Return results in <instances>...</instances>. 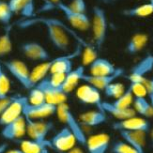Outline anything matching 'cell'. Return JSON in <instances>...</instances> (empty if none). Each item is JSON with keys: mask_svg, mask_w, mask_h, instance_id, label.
Returning a JSON list of instances; mask_svg holds the SVG:
<instances>
[{"mask_svg": "<svg viewBox=\"0 0 153 153\" xmlns=\"http://www.w3.org/2000/svg\"><path fill=\"white\" fill-rule=\"evenodd\" d=\"M35 25H42L45 26L46 32L49 41L53 44V46L59 50V51H67L70 46V39L68 33H71L74 37L78 41V44H80L83 47H86L89 43H86L84 39L77 36L74 30H71L67 27L63 22L60 20L51 17H38V18H28L23 20L19 23V26L21 28H27Z\"/></svg>", "mask_w": 153, "mask_h": 153, "instance_id": "obj_1", "label": "cell"}, {"mask_svg": "<svg viewBox=\"0 0 153 153\" xmlns=\"http://www.w3.org/2000/svg\"><path fill=\"white\" fill-rule=\"evenodd\" d=\"M57 117L59 119L64 127H66L68 130H70L72 134L76 138L77 143H79L81 146L85 147V143L88 140L85 131L82 128V124L79 119L75 117V115L71 110L70 106L67 104V102H64L57 105L56 113Z\"/></svg>", "mask_w": 153, "mask_h": 153, "instance_id": "obj_2", "label": "cell"}, {"mask_svg": "<svg viewBox=\"0 0 153 153\" xmlns=\"http://www.w3.org/2000/svg\"><path fill=\"white\" fill-rule=\"evenodd\" d=\"M93 18L91 22V27L94 39V45L98 50L101 49L106 39L108 29V21L105 10L100 6L93 7Z\"/></svg>", "mask_w": 153, "mask_h": 153, "instance_id": "obj_3", "label": "cell"}, {"mask_svg": "<svg viewBox=\"0 0 153 153\" xmlns=\"http://www.w3.org/2000/svg\"><path fill=\"white\" fill-rule=\"evenodd\" d=\"M26 120V134L31 140L44 145L50 148V142L48 140V134L54 129V123L52 121H45L42 119L33 120L25 118Z\"/></svg>", "mask_w": 153, "mask_h": 153, "instance_id": "obj_4", "label": "cell"}, {"mask_svg": "<svg viewBox=\"0 0 153 153\" xmlns=\"http://www.w3.org/2000/svg\"><path fill=\"white\" fill-rule=\"evenodd\" d=\"M2 64L4 69L8 71L24 88L30 90L35 86V84L33 83L31 78V71H29L25 62L17 59H12V60L4 61Z\"/></svg>", "mask_w": 153, "mask_h": 153, "instance_id": "obj_5", "label": "cell"}, {"mask_svg": "<svg viewBox=\"0 0 153 153\" xmlns=\"http://www.w3.org/2000/svg\"><path fill=\"white\" fill-rule=\"evenodd\" d=\"M52 5H54L55 8H56L63 13L66 20H67L68 23L74 28L81 31H86L91 26L90 19L86 13L75 12L70 8L69 5L64 4L60 1L57 2L56 4H52Z\"/></svg>", "mask_w": 153, "mask_h": 153, "instance_id": "obj_6", "label": "cell"}, {"mask_svg": "<svg viewBox=\"0 0 153 153\" xmlns=\"http://www.w3.org/2000/svg\"><path fill=\"white\" fill-rule=\"evenodd\" d=\"M26 102H27V98L25 96L12 97L10 102L7 105L5 110L0 115V125L3 127L18 117L24 116L23 113Z\"/></svg>", "mask_w": 153, "mask_h": 153, "instance_id": "obj_7", "label": "cell"}, {"mask_svg": "<svg viewBox=\"0 0 153 153\" xmlns=\"http://www.w3.org/2000/svg\"><path fill=\"white\" fill-rule=\"evenodd\" d=\"M36 86L43 92L46 102H49L57 106L59 104L66 102L68 99V94H66L61 89V88H57V86L53 85L49 82L47 77H45L42 81H39L36 85Z\"/></svg>", "mask_w": 153, "mask_h": 153, "instance_id": "obj_8", "label": "cell"}, {"mask_svg": "<svg viewBox=\"0 0 153 153\" xmlns=\"http://www.w3.org/2000/svg\"><path fill=\"white\" fill-rule=\"evenodd\" d=\"M50 148L54 149L59 153L68 151L75 147L77 143L75 136L66 127L59 130L50 140Z\"/></svg>", "mask_w": 153, "mask_h": 153, "instance_id": "obj_9", "label": "cell"}, {"mask_svg": "<svg viewBox=\"0 0 153 153\" xmlns=\"http://www.w3.org/2000/svg\"><path fill=\"white\" fill-rule=\"evenodd\" d=\"M57 106L49 102H43L41 104H29L26 102L23 115L25 118L38 120V119H43L45 117H51L56 113Z\"/></svg>", "mask_w": 153, "mask_h": 153, "instance_id": "obj_10", "label": "cell"}, {"mask_svg": "<svg viewBox=\"0 0 153 153\" xmlns=\"http://www.w3.org/2000/svg\"><path fill=\"white\" fill-rule=\"evenodd\" d=\"M112 128L115 131H144L148 132L150 130V123L147 118L131 117L123 120H117L112 124Z\"/></svg>", "mask_w": 153, "mask_h": 153, "instance_id": "obj_11", "label": "cell"}, {"mask_svg": "<svg viewBox=\"0 0 153 153\" xmlns=\"http://www.w3.org/2000/svg\"><path fill=\"white\" fill-rule=\"evenodd\" d=\"M76 97L82 103L95 105L97 109L101 110V105L102 102L100 90L89 84H84L78 86L76 90Z\"/></svg>", "mask_w": 153, "mask_h": 153, "instance_id": "obj_12", "label": "cell"}, {"mask_svg": "<svg viewBox=\"0 0 153 153\" xmlns=\"http://www.w3.org/2000/svg\"><path fill=\"white\" fill-rule=\"evenodd\" d=\"M26 134V120L24 116L3 126L1 135L6 140H19Z\"/></svg>", "mask_w": 153, "mask_h": 153, "instance_id": "obj_13", "label": "cell"}, {"mask_svg": "<svg viewBox=\"0 0 153 153\" xmlns=\"http://www.w3.org/2000/svg\"><path fill=\"white\" fill-rule=\"evenodd\" d=\"M153 70V56L148 55L142 58L131 70L128 76L130 83H143L149 72Z\"/></svg>", "mask_w": 153, "mask_h": 153, "instance_id": "obj_14", "label": "cell"}, {"mask_svg": "<svg viewBox=\"0 0 153 153\" xmlns=\"http://www.w3.org/2000/svg\"><path fill=\"white\" fill-rule=\"evenodd\" d=\"M21 51L30 60L47 61L51 59V55L43 46L37 42H26L21 44Z\"/></svg>", "mask_w": 153, "mask_h": 153, "instance_id": "obj_15", "label": "cell"}, {"mask_svg": "<svg viewBox=\"0 0 153 153\" xmlns=\"http://www.w3.org/2000/svg\"><path fill=\"white\" fill-rule=\"evenodd\" d=\"M124 72H125L124 69L117 68V71L114 74L107 75V76H93L88 74H85L82 78V81H84L86 84L91 85L92 86H94V88L101 91V90H104L110 84L116 82V80H117L119 77H121L124 74Z\"/></svg>", "mask_w": 153, "mask_h": 153, "instance_id": "obj_16", "label": "cell"}, {"mask_svg": "<svg viewBox=\"0 0 153 153\" xmlns=\"http://www.w3.org/2000/svg\"><path fill=\"white\" fill-rule=\"evenodd\" d=\"M110 146V136L107 134H93L88 137L85 148L88 153H106Z\"/></svg>", "mask_w": 153, "mask_h": 153, "instance_id": "obj_17", "label": "cell"}, {"mask_svg": "<svg viewBox=\"0 0 153 153\" xmlns=\"http://www.w3.org/2000/svg\"><path fill=\"white\" fill-rule=\"evenodd\" d=\"M122 140L134 148L138 153H145L146 147V134L144 131H119Z\"/></svg>", "mask_w": 153, "mask_h": 153, "instance_id": "obj_18", "label": "cell"}, {"mask_svg": "<svg viewBox=\"0 0 153 153\" xmlns=\"http://www.w3.org/2000/svg\"><path fill=\"white\" fill-rule=\"evenodd\" d=\"M117 68L110 62L108 59L102 57H97L89 65V74L93 76H107L112 75L117 71Z\"/></svg>", "mask_w": 153, "mask_h": 153, "instance_id": "obj_19", "label": "cell"}, {"mask_svg": "<svg viewBox=\"0 0 153 153\" xmlns=\"http://www.w3.org/2000/svg\"><path fill=\"white\" fill-rule=\"evenodd\" d=\"M85 74V67L83 65H80L75 69H72L68 74H66L64 83L61 86L62 90L69 94L74 89L75 86L78 85L80 81H82V78Z\"/></svg>", "mask_w": 153, "mask_h": 153, "instance_id": "obj_20", "label": "cell"}, {"mask_svg": "<svg viewBox=\"0 0 153 153\" xmlns=\"http://www.w3.org/2000/svg\"><path fill=\"white\" fill-rule=\"evenodd\" d=\"M13 14H21L26 19L34 14V0H10L8 2Z\"/></svg>", "mask_w": 153, "mask_h": 153, "instance_id": "obj_21", "label": "cell"}, {"mask_svg": "<svg viewBox=\"0 0 153 153\" xmlns=\"http://www.w3.org/2000/svg\"><path fill=\"white\" fill-rule=\"evenodd\" d=\"M79 120L81 124L88 126V127H96L106 122L107 115L100 109L85 112L80 115Z\"/></svg>", "mask_w": 153, "mask_h": 153, "instance_id": "obj_22", "label": "cell"}, {"mask_svg": "<svg viewBox=\"0 0 153 153\" xmlns=\"http://www.w3.org/2000/svg\"><path fill=\"white\" fill-rule=\"evenodd\" d=\"M101 110L103 111L106 115H111L112 117H114L117 118V120H123V119L129 118L131 117H134L136 112L134 109L132 108H119L117 106L113 105L109 102H102L101 105Z\"/></svg>", "mask_w": 153, "mask_h": 153, "instance_id": "obj_23", "label": "cell"}, {"mask_svg": "<svg viewBox=\"0 0 153 153\" xmlns=\"http://www.w3.org/2000/svg\"><path fill=\"white\" fill-rule=\"evenodd\" d=\"M149 42V37L143 34V33H138L134 35L126 46V52L130 55H135L140 52Z\"/></svg>", "mask_w": 153, "mask_h": 153, "instance_id": "obj_24", "label": "cell"}, {"mask_svg": "<svg viewBox=\"0 0 153 153\" xmlns=\"http://www.w3.org/2000/svg\"><path fill=\"white\" fill-rule=\"evenodd\" d=\"M134 111L144 117H153V106L146 97H134Z\"/></svg>", "mask_w": 153, "mask_h": 153, "instance_id": "obj_25", "label": "cell"}, {"mask_svg": "<svg viewBox=\"0 0 153 153\" xmlns=\"http://www.w3.org/2000/svg\"><path fill=\"white\" fill-rule=\"evenodd\" d=\"M153 13V6L150 3L143 4L131 9H126L122 11V14L127 17H147Z\"/></svg>", "mask_w": 153, "mask_h": 153, "instance_id": "obj_26", "label": "cell"}, {"mask_svg": "<svg viewBox=\"0 0 153 153\" xmlns=\"http://www.w3.org/2000/svg\"><path fill=\"white\" fill-rule=\"evenodd\" d=\"M11 30H12L11 25H6L4 33L0 36V57L9 55L12 50Z\"/></svg>", "mask_w": 153, "mask_h": 153, "instance_id": "obj_27", "label": "cell"}, {"mask_svg": "<svg viewBox=\"0 0 153 153\" xmlns=\"http://www.w3.org/2000/svg\"><path fill=\"white\" fill-rule=\"evenodd\" d=\"M134 96L132 94V91H131V88L129 86L127 89H125L124 93L120 97L116 99L115 101L112 102L111 103L119 108H123V109L131 108V105L132 104V102H134Z\"/></svg>", "mask_w": 153, "mask_h": 153, "instance_id": "obj_28", "label": "cell"}, {"mask_svg": "<svg viewBox=\"0 0 153 153\" xmlns=\"http://www.w3.org/2000/svg\"><path fill=\"white\" fill-rule=\"evenodd\" d=\"M10 89V79L5 72L2 62L0 61V100L9 97L8 94Z\"/></svg>", "mask_w": 153, "mask_h": 153, "instance_id": "obj_29", "label": "cell"}, {"mask_svg": "<svg viewBox=\"0 0 153 153\" xmlns=\"http://www.w3.org/2000/svg\"><path fill=\"white\" fill-rule=\"evenodd\" d=\"M103 91H104V94L107 96V97H109V98H114L116 100L118 97H120L123 94V93H124V91H125V86L121 83L114 82V83L110 84Z\"/></svg>", "mask_w": 153, "mask_h": 153, "instance_id": "obj_30", "label": "cell"}, {"mask_svg": "<svg viewBox=\"0 0 153 153\" xmlns=\"http://www.w3.org/2000/svg\"><path fill=\"white\" fill-rule=\"evenodd\" d=\"M83 66L90 65L95 59L98 57V49L96 48L95 45L88 44L86 47L84 48L83 52Z\"/></svg>", "mask_w": 153, "mask_h": 153, "instance_id": "obj_31", "label": "cell"}, {"mask_svg": "<svg viewBox=\"0 0 153 153\" xmlns=\"http://www.w3.org/2000/svg\"><path fill=\"white\" fill-rule=\"evenodd\" d=\"M12 16L13 13L10 9L9 3L4 0H0V23L4 25H10Z\"/></svg>", "mask_w": 153, "mask_h": 153, "instance_id": "obj_32", "label": "cell"}, {"mask_svg": "<svg viewBox=\"0 0 153 153\" xmlns=\"http://www.w3.org/2000/svg\"><path fill=\"white\" fill-rule=\"evenodd\" d=\"M26 98H27V102L29 104H33V105L41 104V103H43L46 102L43 92L39 88H37L36 85L29 90V95Z\"/></svg>", "mask_w": 153, "mask_h": 153, "instance_id": "obj_33", "label": "cell"}, {"mask_svg": "<svg viewBox=\"0 0 153 153\" xmlns=\"http://www.w3.org/2000/svg\"><path fill=\"white\" fill-rule=\"evenodd\" d=\"M113 153H138L134 148H131L130 145H128L123 140L117 141L114 143L112 147Z\"/></svg>", "mask_w": 153, "mask_h": 153, "instance_id": "obj_34", "label": "cell"}, {"mask_svg": "<svg viewBox=\"0 0 153 153\" xmlns=\"http://www.w3.org/2000/svg\"><path fill=\"white\" fill-rule=\"evenodd\" d=\"M130 88L132 91L134 97H146L147 96V90L143 83H130Z\"/></svg>", "mask_w": 153, "mask_h": 153, "instance_id": "obj_35", "label": "cell"}, {"mask_svg": "<svg viewBox=\"0 0 153 153\" xmlns=\"http://www.w3.org/2000/svg\"><path fill=\"white\" fill-rule=\"evenodd\" d=\"M69 7L75 12L85 13L86 12V4L85 0H71V3Z\"/></svg>", "mask_w": 153, "mask_h": 153, "instance_id": "obj_36", "label": "cell"}, {"mask_svg": "<svg viewBox=\"0 0 153 153\" xmlns=\"http://www.w3.org/2000/svg\"><path fill=\"white\" fill-rule=\"evenodd\" d=\"M144 85L146 86V90H147L149 101L153 106V76L150 78H146L144 80Z\"/></svg>", "mask_w": 153, "mask_h": 153, "instance_id": "obj_37", "label": "cell"}, {"mask_svg": "<svg viewBox=\"0 0 153 153\" xmlns=\"http://www.w3.org/2000/svg\"><path fill=\"white\" fill-rule=\"evenodd\" d=\"M11 99H12V97H7L5 99L0 100V115H1L2 112L5 110V108L7 107V105H8L10 102Z\"/></svg>", "mask_w": 153, "mask_h": 153, "instance_id": "obj_38", "label": "cell"}, {"mask_svg": "<svg viewBox=\"0 0 153 153\" xmlns=\"http://www.w3.org/2000/svg\"><path fill=\"white\" fill-rule=\"evenodd\" d=\"M61 153H84L83 150L81 149H79V148H74V149H71L68 151H65V152H61Z\"/></svg>", "mask_w": 153, "mask_h": 153, "instance_id": "obj_39", "label": "cell"}, {"mask_svg": "<svg viewBox=\"0 0 153 153\" xmlns=\"http://www.w3.org/2000/svg\"><path fill=\"white\" fill-rule=\"evenodd\" d=\"M4 153H25L21 149H7Z\"/></svg>", "mask_w": 153, "mask_h": 153, "instance_id": "obj_40", "label": "cell"}, {"mask_svg": "<svg viewBox=\"0 0 153 153\" xmlns=\"http://www.w3.org/2000/svg\"><path fill=\"white\" fill-rule=\"evenodd\" d=\"M41 153H50V151H49V148H47V147H44V148L42 149Z\"/></svg>", "mask_w": 153, "mask_h": 153, "instance_id": "obj_41", "label": "cell"}, {"mask_svg": "<svg viewBox=\"0 0 153 153\" xmlns=\"http://www.w3.org/2000/svg\"><path fill=\"white\" fill-rule=\"evenodd\" d=\"M59 1H60V0H47V2H49L51 4H56Z\"/></svg>", "mask_w": 153, "mask_h": 153, "instance_id": "obj_42", "label": "cell"}, {"mask_svg": "<svg viewBox=\"0 0 153 153\" xmlns=\"http://www.w3.org/2000/svg\"><path fill=\"white\" fill-rule=\"evenodd\" d=\"M102 1H103L104 3H111V2L114 1V0H102Z\"/></svg>", "mask_w": 153, "mask_h": 153, "instance_id": "obj_43", "label": "cell"}, {"mask_svg": "<svg viewBox=\"0 0 153 153\" xmlns=\"http://www.w3.org/2000/svg\"><path fill=\"white\" fill-rule=\"evenodd\" d=\"M150 135H151V140H152V143H153V129L151 130V132H150Z\"/></svg>", "mask_w": 153, "mask_h": 153, "instance_id": "obj_44", "label": "cell"}, {"mask_svg": "<svg viewBox=\"0 0 153 153\" xmlns=\"http://www.w3.org/2000/svg\"><path fill=\"white\" fill-rule=\"evenodd\" d=\"M149 3L153 6V0H149Z\"/></svg>", "mask_w": 153, "mask_h": 153, "instance_id": "obj_45", "label": "cell"}]
</instances>
